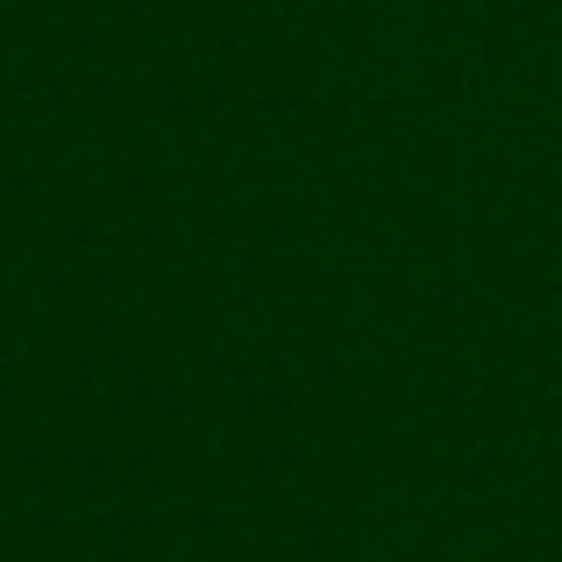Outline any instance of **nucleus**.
I'll return each instance as SVG.
<instances>
[]
</instances>
